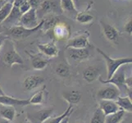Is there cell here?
<instances>
[{"instance_id": "1f68e13d", "label": "cell", "mask_w": 132, "mask_h": 123, "mask_svg": "<svg viewBox=\"0 0 132 123\" xmlns=\"http://www.w3.org/2000/svg\"><path fill=\"white\" fill-rule=\"evenodd\" d=\"M18 8H19V11H20V12L21 13V15H22L23 13L26 12L27 11H29L30 9L31 8V7L30 5V3H28V1H26L23 4H21V5Z\"/></svg>"}, {"instance_id": "f1b7e54d", "label": "cell", "mask_w": 132, "mask_h": 123, "mask_svg": "<svg viewBox=\"0 0 132 123\" xmlns=\"http://www.w3.org/2000/svg\"><path fill=\"white\" fill-rule=\"evenodd\" d=\"M58 21L56 19V17H54V15H49L48 17L44 18L43 19V25H42V28L44 30H48L53 29V27L55 26Z\"/></svg>"}, {"instance_id": "ac0fdd59", "label": "cell", "mask_w": 132, "mask_h": 123, "mask_svg": "<svg viewBox=\"0 0 132 123\" xmlns=\"http://www.w3.org/2000/svg\"><path fill=\"white\" fill-rule=\"evenodd\" d=\"M29 56L30 58L31 64L35 70H43L48 66V60L45 58L42 54H35V55H31L29 53Z\"/></svg>"}, {"instance_id": "30bf717a", "label": "cell", "mask_w": 132, "mask_h": 123, "mask_svg": "<svg viewBox=\"0 0 132 123\" xmlns=\"http://www.w3.org/2000/svg\"><path fill=\"white\" fill-rule=\"evenodd\" d=\"M53 33L54 37L58 40L67 39L70 38L71 35L69 27L67 26V24L59 21H57L53 27Z\"/></svg>"}, {"instance_id": "7bdbcfd3", "label": "cell", "mask_w": 132, "mask_h": 123, "mask_svg": "<svg viewBox=\"0 0 132 123\" xmlns=\"http://www.w3.org/2000/svg\"><path fill=\"white\" fill-rule=\"evenodd\" d=\"M73 2H74V3H75L76 7L79 4V0H73Z\"/></svg>"}, {"instance_id": "83f0119b", "label": "cell", "mask_w": 132, "mask_h": 123, "mask_svg": "<svg viewBox=\"0 0 132 123\" xmlns=\"http://www.w3.org/2000/svg\"><path fill=\"white\" fill-rule=\"evenodd\" d=\"M55 73L60 77H67L70 76V68L64 62L58 63L55 67Z\"/></svg>"}, {"instance_id": "74e56055", "label": "cell", "mask_w": 132, "mask_h": 123, "mask_svg": "<svg viewBox=\"0 0 132 123\" xmlns=\"http://www.w3.org/2000/svg\"><path fill=\"white\" fill-rule=\"evenodd\" d=\"M60 123H69V117H67Z\"/></svg>"}, {"instance_id": "b9f144b4", "label": "cell", "mask_w": 132, "mask_h": 123, "mask_svg": "<svg viewBox=\"0 0 132 123\" xmlns=\"http://www.w3.org/2000/svg\"><path fill=\"white\" fill-rule=\"evenodd\" d=\"M3 94H4L3 89L1 88V86H0V95H3Z\"/></svg>"}, {"instance_id": "4fadbf2b", "label": "cell", "mask_w": 132, "mask_h": 123, "mask_svg": "<svg viewBox=\"0 0 132 123\" xmlns=\"http://www.w3.org/2000/svg\"><path fill=\"white\" fill-rule=\"evenodd\" d=\"M38 48L41 52L43 55L48 58H54L57 57L59 50L57 47V45L53 42L44 43V44H39Z\"/></svg>"}, {"instance_id": "5b68a950", "label": "cell", "mask_w": 132, "mask_h": 123, "mask_svg": "<svg viewBox=\"0 0 132 123\" xmlns=\"http://www.w3.org/2000/svg\"><path fill=\"white\" fill-rule=\"evenodd\" d=\"M120 96V89L114 85L109 84L104 87L99 89L97 92V98L98 100H112L116 101Z\"/></svg>"}, {"instance_id": "ffe728a7", "label": "cell", "mask_w": 132, "mask_h": 123, "mask_svg": "<svg viewBox=\"0 0 132 123\" xmlns=\"http://www.w3.org/2000/svg\"><path fill=\"white\" fill-rule=\"evenodd\" d=\"M62 97L68 103L72 105V104H76L80 103L82 95H81L80 91L73 89L64 92L62 94Z\"/></svg>"}, {"instance_id": "2e32d148", "label": "cell", "mask_w": 132, "mask_h": 123, "mask_svg": "<svg viewBox=\"0 0 132 123\" xmlns=\"http://www.w3.org/2000/svg\"><path fill=\"white\" fill-rule=\"evenodd\" d=\"M21 17V13L19 11V8L16 7H13L9 16L7 17V19L4 21L1 25L3 26H5L7 25L9 26V28H11V27H12V26H17V23H19L20 22Z\"/></svg>"}, {"instance_id": "d4e9b609", "label": "cell", "mask_w": 132, "mask_h": 123, "mask_svg": "<svg viewBox=\"0 0 132 123\" xmlns=\"http://www.w3.org/2000/svg\"><path fill=\"white\" fill-rule=\"evenodd\" d=\"M72 112H73V107L70 104V105L68 106V108H67V110H65V112H63L62 115L55 117H49L47 120H45L43 123H60L65 117H70Z\"/></svg>"}, {"instance_id": "d590c367", "label": "cell", "mask_w": 132, "mask_h": 123, "mask_svg": "<svg viewBox=\"0 0 132 123\" xmlns=\"http://www.w3.org/2000/svg\"><path fill=\"white\" fill-rule=\"evenodd\" d=\"M26 1H27V0H13L12 5H13V7H19L21 5V4H23Z\"/></svg>"}, {"instance_id": "d6a6232c", "label": "cell", "mask_w": 132, "mask_h": 123, "mask_svg": "<svg viewBox=\"0 0 132 123\" xmlns=\"http://www.w3.org/2000/svg\"><path fill=\"white\" fill-rule=\"evenodd\" d=\"M125 31L129 35H131L132 32V21H131V18L127 21V23L125 25Z\"/></svg>"}, {"instance_id": "60d3db41", "label": "cell", "mask_w": 132, "mask_h": 123, "mask_svg": "<svg viewBox=\"0 0 132 123\" xmlns=\"http://www.w3.org/2000/svg\"><path fill=\"white\" fill-rule=\"evenodd\" d=\"M5 3H7L6 0H0V8L2 7V6H3Z\"/></svg>"}, {"instance_id": "7c38bea8", "label": "cell", "mask_w": 132, "mask_h": 123, "mask_svg": "<svg viewBox=\"0 0 132 123\" xmlns=\"http://www.w3.org/2000/svg\"><path fill=\"white\" fill-rule=\"evenodd\" d=\"M0 104L7 106H27L30 105L29 99H19L12 96L3 94L0 95Z\"/></svg>"}, {"instance_id": "484cf974", "label": "cell", "mask_w": 132, "mask_h": 123, "mask_svg": "<svg viewBox=\"0 0 132 123\" xmlns=\"http://www.w3.org/2000/svg\"><path fill=\"white\" fill-rule=\"evenodd\" d=\"M44 89H45V86H44L43 89L35 92L29 99V103L32 104V105H39V104H42L44 100Z\"/></svg>"}, {"instance_id": "4dcf8cb0", "label": "cell", "mask_w": 132, "mask_h": 123, "mask_svg": "<svg viewBox=\"0 0 132 123\" xmlns=\"http://www.w3.org/2000/svg\"><path fill=\"white\" fill-rule=\"evenodd\" d=\"M76 18V21L81 24H89L94 20V17L88 13H78Z\"/></svg>"}, {"instance_id": "f35d334b", "label": "cell", "mask_w": 132, "mask_h": 123, "mask_svg": "<svg viewBox=\"0 0 132 123\" xmlns=\"http://www.w3.org/2000/svg\"><path fill=\"white\" fill-rule=\"evenodd\" d=\"M0 123H10V121L1 117V118H0Z\"/></svg>"}, {"instance_id": "cb8c5ba5", "label": "cell", "mask_w": 132, "mask_h": 123, "mask_svg": "<svg viewBox=\"0 0 132 123\" xmlns=\"http://www.w3.org/2000/svg\"><path fill=\"white\" fill-rule=\"evenodd\" d=\"M125 115L126 112L120 109L117 112L105 116V121H104V123H121V121L124 120Z\"/></svg>"}, {"instance_id": "836d02e7", "label": "cell", "mask_w": 132, "mask_h": 123, "mask_svg": "<svg viewBox=\"0 0 132 123\" xmlns=\"http://www.w3.org/2000/svg\"><path fill=\"white\" fill-rule=\"evenodd\" d=\"M27 1H28V3H30L31 7L35 8V9H37V7H39V3L42 0H27Z\"/></svg>"}, {"instance_id": "ab89813d", "label": "cell", "mask_w": 132, "mask_h": 123, "mask_svg": "<svg viewBox=\"0 0 132 123\" xmlns=\"http://www.w3.org/2000/svg\"><path fill=\"white\" fill-rule=\"evenodd\" d=\"M4 30H5V29H4V27L2 26V25H0V35L3 34L4 32Z\"/></svg>"}, {"instance_id": "8d00e7d4", "label": "cell", "mask_w": 132, "mask_h": 123, "mask_svg": "<svg viewBox=\"0 0 132 123\" xmlns=\"http://www.w3.org/2000/svg\"><path fill=\"white\" fill-rule=\"evenodd\" d=\"M7 39L6 37V35H4L3 33L0 35V51H1V48H2V46H3V42L5 41V39Z\"/></svg>"}, {"instance_id": "603a6c76", "label": "cell", "mask_w": 132, "mask_h": 123, "mask_svg": "<svg viewBox=\"0 0 132 123\" xmlns=\"http://www.w3.org/2000/svg\"><path fill=\"white\" fill-rule=\"evenodd\" d=\"M116 103L120 109L125 112H132V102L129 97H121L119 96L116 100Z\"/></svg>"}, {"instance_id": "4316f807", "label": "cell", "mask_w": 132, "mask_h": 123, "mask_svg": "<svg viewBox=\"0 0 132 123\" xmlns=\"http://www.w3.org/2000/svg\"><path fill=\"white\" fill-rule=\"evenodd\" d=\"M12 7H13L12 3L7 2L3 4L1 8H0V25L7 19V17L10 14Z\"/></svg>"}, {"instance_id": "f546056e", "label": "cell", "mask_w": 132, "mask_h": 123, "mask_svg": "<svg viewBox=\"0 0 132 123\" xmlns=\"http://www.w3.org/2000/svg\"><path fill=\"white\" fill-rule=\"evenodd\" d=\"M105 121V115L100 108H97L93 113V116L90 119V123H104Z\"/></svg>"}, {"instance_id": "8992f818", "label": "cell", "mask_w": 132, "mask_h": 123, "mask_svg": "<svg viewBox=\"0 0 132 123\" xmlns=\"http://www.w3.org/2000/svg\"><path fill=\"white\" fill-rule=\"evenodd\" d=\"M21 26H24L26 29H33L39 26V21L36 9L31 7L29 11L23 13L20 18Z\"/></svg>"}, {"instance_id": "52a82bcc", "label": "cell", "mask_w": 132, "mask_h": 123, "mask_svg": "<svg viewBox=\"0 0 132 123\" xmlns=\"http://www.w3.org/2000/svg\"><path fill=\"white\" fill-rule=\"evenodd\" d=\"M121 66L120 68H118L117 71L115 72L113 76L111 77L110 79L108 80H102L101 78H99L100 82H102L103 84H112V85H114L115 86L119 89L120 90L121 89H125L126 91V87L125 86V79H126V73H125V70H123Z\"/></svg>"}, {"instance_id": "ba28073f", "label": "cell", "mask_w": 132, "mask_h": 123, "mask_svg": "<svg viewBox=\"0 0 132 123\" xmlns=\"http://www.w3.org/2000/svg\"><path fill=\"white\" fill-rule=\"evenodd\" d=\"M90 46L89 42V34H82L75 36L67 40L66 48H86Z\"/></svg>"}, {"instance_id": "9c48e42d", "label": "cell", "mask_w": 132, "mask_h": 123, "mask_svg": "<svg viewBox=\"0 0 132 123\" xmlns=\"http://www.w3.org/2000/svg\"><path fill=\"white\" fill-rule=\"evenodd\" d=\"M67 56L75 62H82L87 60L90 56V53L88 48H67Z\"/></svg>"}, {"instance_id": "d6986e66", "label": "cell", "mask_w": 132, "mask_h": 123, "mask_svg": "<svg viewBox=\"0 0 132 123\" xmlns=\"http://www.w3.org/2000/svg\"><path fill=\"white\" fill-rule=\"evenodd\" d=\"M100 24L102 26L103 34L105 37L111 42H116L118 38V31L114 26L112 25L107 24L103 21H100Z\"/></svg>"}, {"instance_id": "7402d4cb", "label": "cell", "mask_w": 132, "mask_h": 123, "mask_svg": "<svg viewBox=\"0 0 132 123\" xmlns=\"http://www.w3.org/2000/svg\"><path fill=\"white\" fill-rule=\"evenodd\" d=\"M0 117L7 121H12L16 117V109L13 106L0 104Z\"/></svg>"}, {"instance_id": "ee69618b", "label": "cell", "mask_w": 132, "mask_h": 123, "mask_svg": "<svg viewBox=\"0 0 132 123\" xmlns=\"http://www.w3.org/2000/svg\"><path fill=\"white\" fill-rule=\"evenodd\" d=\"M21 123H30L29 121H22V122H21Z\"/></svg>"}, {"instance_id": "44dd1931", "label": "cell", "mask_w": 132, "mask_h": 123, "mask_svg": "<svg viewBox=\"0 0 132 123\" xmlns=\"http://www.w3.org/2000/svg\"><path fill=\"white\" fill-rule=\"evenodd\" d=\"M60 5L62 12H64L67 14L73 17H76V15L78 14L73 0H60Z\"/></svg>"}, {"instance_id": "7a4b0ae2", "label": "cell", "mask_w": 132, "mask_h": 123, "mask_svg": "<svg viewBox=\"0 0 132 123\" xmlns=\"http://www.w3.org/2000/svg\"><path fill=\"white\" fill-rule=\"evenodd\" d=\"M97 51L101 54L104 58L106 61L107 66V80L110 79L113 76V74L117 71L118 68H120L121 66L126 64H130L132 62L131 58H112L108 55L104 53L103 50L100 48H97Z\"/></svg>"}, {"instance_id": "9a60e30c", "label": "cell", "mask_w": 132, "mask_h": 123, "mask_svg": "<svg viewBox=\"0 0 132 123\" xmlns=\"http://www.w3.org/2000/svg\"><path fill=\"white\" fill-rule=\"evenodd\" d=\"M101 74V68L96 66H90L86 67L83 71V78L88 83L97 80Z\"/></svg>"}, {"instance_id": "5bb4252c", "label": "cell", "mask_w": 132, "mask_h": 123, "mask_svg": "<svg viewBox=\"0 0 132 123\" xmlns=\"http://www.w3.org/2000/svg\"><path fill=\"white\" fill-rule=\"evenodd\" d=\"M99 108L105 116L112 114L120 110L115 101L112 100H99Z\"/></svg>"}, {"instance_id": "3957f363", "label": "cell", "mask_w": 132, "mask_h": 123, "mask_svg": "<svg viewBox=\"0 0 132 123\" xmlns=\"http://www.w3.org/2000/svg\"><path fill=\"white\" fill-rule=\"evenodd\" d=\"M36 13L38 17L41 18L44 16L62 14L60 0H42L36 9Z\"/></svg>"}, {"instance_id": "277c9868", "label": "cell", "mask_w": 132, "mask_h": 123, "mask_svg": "<svg viewBox=\"0 0 132 123\" xmlns=\"http://www.w3.org/2000/svg\"><path fill=\"white\" fill-rule=\"evenodd\" d=\"M43 25V20L39 22L38 26L35 27L33 29H26L24 26L21 25H17L15 26H12L7 30V35L10 37L16 39H23L26 38H28L32 34L37 32L42 28Z\"/></svg>"}, {"instance_id": "6da1fadb", "label": "cell", "mask_w": 132, "mask_h": 123, "mask_svg": "<svg viewBox=\"0 0 132 123\" xmlns=\"http://www.w3.org/2000/svg\"><path fill=\"white\" fill-rule=\"evenodd\" d=\"M2 48V60L4 62V64H6L8 67L23 64V59L20 54L16 52L13 43L10 39H6L3 42Z\"/></svg>"}, {"instance_id": "e575fe53", "label": "cell", "mask_w": 132, "mask_h": 123, "mask_svg": "<svg viewBox=\"0 0 132 123\" xmlns=\"http://www.w3.org/2000/svg\"><path fill=\"white\" fill-rule=\"evenodd\" d=\"M125 86L127 89H131L132 87V77L130 76H127L125 79Z\"/></svg>"}, {"instance_id": "8fae6325", "label": "cell", "mask_w": 132, "mask_h": 123, "mask_svg": "<svg viewBox=\"0 0 132 123\" xmlns=\"http://www.w3.org/2000/svg\"><path fill=\"white\" fill-rule=\"evenodd\" d=\"M44 82V78L39 75H31L27 76L24 80L23 86L26 90H33L42 85Z\"/></svg>"}, {"instance_id": "e0dca14e", "label": "cell", "mask_w": 132, "mask_h": 123, "mask_svg": "<svg viewBox=\"0 0 132 123\" xmlns=\"http://www.w3.org/2000/svg\"><path fill=\"white\" fill-rule=\"evenodd\" d=\"M53 112V107H48L36 112L32 114L31 119L35 123H43L45 120L51 117Z\"/></svg>"}]
</instances>
